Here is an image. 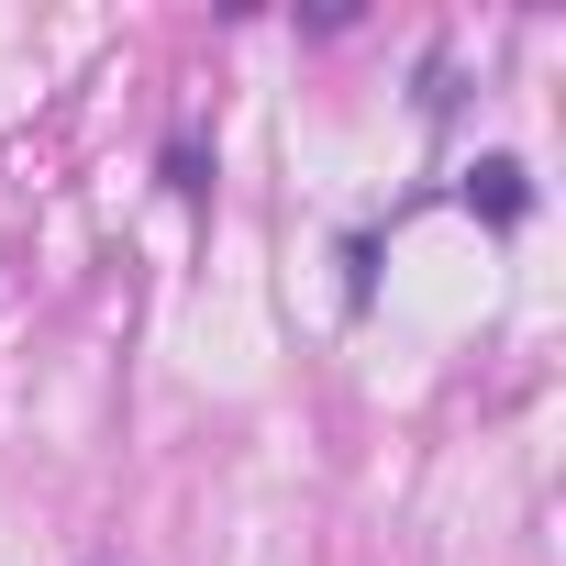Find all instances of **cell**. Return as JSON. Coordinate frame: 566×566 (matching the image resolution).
Listing matches in <instances>:
<instances>
[]
</instances>
